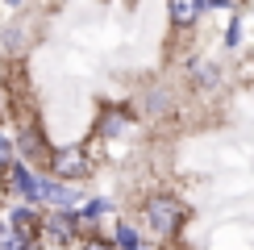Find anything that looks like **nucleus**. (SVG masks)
Instances as JSON below:
<instances>
[{"label":"nucleus","mask_w":254,"mask_h":250,"mask_svg":"<svg viewBox=\"0 0 254 250\" xmlns=\"http://www.w3.org/2000/svg\"><path fill=\"white\" fill-rule=\"evenodd\" d=\"M13 142H17V159H21V163H29V167H50V154H55V150H50L46 133H42L38 125H25Z\"/></svg>","instance_id":"nucleus-3"},{"label":"nucleus","mask_w":254,"mask_h":250,"mask_svg":"<svg viewBox=\"0 0 254 250\" xmlns=\"http://www.w3.org/2000/svg\"><path fill=\"white\" fill-rule=\"evenodd\" d=\"M79 250H117V246H113V238H96V234H92V238L79 242Z\"/></svg>","instance_id":"nucleus-13"},{"label":"nucleus","mask_w":254,"mask_h":250,"mask_svg":"<svg viewBox=\"0 0 254 250\" xmlns=\"http://www.w3.org/2000/svg\"><path fill=\"white\" fill-rule=\"evenodd\" d=\"M208 4H217V8H229V4H238V0H208Z\"/></svg>","instance_id":"nucleus-15"},{"label":"nucleus","mask_w":254,"mask_h":250,"mask_svg":"<svg viewBox=\"0 0 254 250\" xmlns=\"http://www.w3.org/2000/svg\"><path fill=\"white\" fill-rule=\"evenodd\" d=\"M238 42H242V21L234 17V21H229V29H225V46H238Z\"/></svg>","instance_id":"nucleus-14"},{"label":"nucleus","mask_w":254,"mask_h":250,"mask_svg":"<svg viewBox=\"0 0 254 250\" xmlns=\"http://www.w3.org/2000/svg\"><path fill=\"white\" fill-rule=\"evenodd\" d=\"M13 163H17V142L8 138L4 129H0V175H4V171H8Z\"/></svg>","instance_id":"nucleus-11"},{"label":"nucleus","mask_w":254,"mask_h":250,"mask_svg":"<svg viewBox=\"0 0 254 250\" xmlns=\"http://www.w3.org/2000/svg\"><path fill=\"white\" fill-rule=\"evenodd\" d=\"M50 175H55L59 184H83L92 175L88 146H59V150L50 154Z\"/></svg>","instance_id":"nucleus-2"},{"label":"nucleus","mask_w":254,"mask_h":250,"mask_svg":"<svg viewBox=\"0 0 254 250\" xmlns=\"http://www.w3.org/2000/svg\"><path fill=\"white\" fill-rule=\"evenodd\" d=\"M4 4H8V8H17V4H21V0H4Z\"/></svg>","instance_id":"nucleus-16"},{"label":"nucleus","mask_w":254,"mask_h":250,"mask_svg":"<svg viewBox=\"0 0 254 250\" xmlns=\"http://www.w3.org/2000/svg\"><path fill=\"white\" fill-rule=\"evenodd\" d=\"M142 217H146V225H150V234L154 238H163V242H171V238L184 229L188 221V208L175 200V196H167V192H154V196H146V204H142Z\"/></svg>","instance_id":"nucleus-1"},{"label":"nucleus","mask_w":254,"mask_h":250,"mask_svg":"<svg viewBox=\"0 0 254 250\" xmlns=\"http://www.w3.org/2000/svg\"><path fill=\"white\" fill-rule=\"evenodd\" d=\"M192 83L196 88H217L221 83V67L217 62H192Z\"/></svg>","instance_id":"nucleus-9"},{"label":"nucleus","mask_w":254,"mask_h":250,"mask_svg":"<svg viewBox=\"0 0 254 250\" xmlns=\"http://www.w3.org/2000/svg\"><path fill=\"white\" fill-rule=\"evenodd\" d=\"M34 246H38L34 238H25V234H17L13 225H4V229H0V250H34Z\"/></svg>","instance_id":"nucleus-10"},{"label":"nucleus","mask_w":254,"mask_h":250,"mask_svg":"<svg viewBox=\"0 0 254 250\" xmlns=\"http://www.w3.org/2000/svg\"><path fill=\"white\" fill-rule=\"evenodd\" d=\"M204 4H208V0H167L171 25H179V29L196 25V21H200V13H204Z\"/></svg>","instance_id":"nucleus-6"},{"label":"nucleus","mask_w":254,"mask_h":250,"mask_svg":"<svg viewBox=\"0 0 254 250\" xmlns=\"http://www.w3.org/2000/svg\"><path fill=\"white\" fill-rule=\"evenodd\" d=\"M4 180H8V188H13L21 200H38V184H42V175H34V167H29V163L17 159V163L4 171Z\"/></svg>","instance_id":"nucleus-5"},{"label":"nucleus","mask_w":254,"mask_h":250,"mask_svg":"<svg viewBox=\"0 0 254 250\" xmlns=\"http://www.w3.org/2000/svg\"><path fill=\"white\" fill-rule=\"evenodd\" d=\"M129 121H133L129 109H104L96 121V138H117L121 129H129Z\"/></svg>","instance_id":"nucleus-7"},{"label":"nucleus","mask_w":254,"mask_h":250,"mask_svg":"<svg viewBox=\"0 0 254 250\" xmlns=\"http://www.w3.org/2000/svg\"><path fill=\"white\" fill-rule=\"evenodd\" d=\"M75 238H79V229H75V213H46V221H42V242L71 246Z\"/></svg>","instance_id":"nucleus-4"},{"label":"nucleus","mask_w":254,"mask_h":250,"mask_svg":"<svg viewBox=\"0 0 254 250\" xmlns=\"http://www.w3.org/2000/svg\"><path fill=\"white\" fill-rule=\"evenodd\" d=\"M113 246H117V250H146V246H142V234H137L129 221H117V225H113Z\"/></svg>","instance_id":"nucleus-8"},{"label":"nucleus","mask_w":254,"mask_h":250,"mask_svg":"<svg viewBox=\"0 0 254 250\" xmlns=\"http://www.w3.org/2000/svg\"><path fill=\"white\" fill-rule=\"evenodd\" d=\"M0 42H4L8 55H21V50H25V29H4V38H0Z\"/></svg>","instance_id":"nucleus-12"},{"label":"nucleus","mask_w":254,"mask_h":250,"mask_svg":"<svg viewBox=\"0 0 254 250\" xmlns=\"http://www.w3.org/2000/svg\"><path fill=\"white\" fill-rule=\"evenodd\" d=\"M0 117H4V100H0Z\"/></svg>","instance_id":"nucleus-17"}]
</instances>
